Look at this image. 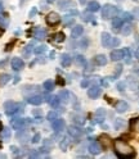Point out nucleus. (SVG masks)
Here are the masks:
<instances>
[{"label":"nucleus","instance_id":"f257e3e1","mask_svg":"<svg viewBox=\"0 0 139 159\" xmlns=\"http://www.w3.org/2000/svg\"><path fill=\"white\" fill-rule=\"evenodd\" d=\"M113 149L116 155L121 159H130L135 157V150L122 139H116L113 141Z\"/></svg>","mask_w":139,"mask_h":159},{"label":"nucleus","instance_id":"f03ea898","mask_svg":"<svg viewBox=\"0 0 139 159\" xmlns=\"http://www.w3.org/2000/svg\"><path fill=\"white\" fill-rule=\"evenodd\" d=\"M118 13H120V9L115 5H111V4H106L102 8V17L104 19H112L115 17H117Z\"/></svg>","mask_w":139,"mask_h":159},{"label":"nucleus","instance_id":"7ed1b4c3","mask_svg":"<svg viewBox=\"0 0 139 159\" xmlns=\"http://www.w3.org/2000/svg\"><path fill=\"white\" fill-rule=\"evenodd\" d=\"M18 108H20V104L16 103V102H12V100H9V102L4 103V109H5V113L8 115H12L14 113H17Z\"/></svg>","mask_w":139,"mask_h":159},{"label":"nucleus","instance_id":"20e7f679","mask_svg":"<svg viewBox=\"0 0 139 159\" xmlns=\"http://www.w3.org/2000/svg\"><path fill=\"white\" fill-rule=\"evenodd\" d=\"M61 21V16L58 13H55V12H50L49 14L46 16V23L49 26H55V25H58Z\"/></svg>","mask_w":139,"mask_h":159},{"label":"nucleus","instance_id":"39448f33","mask_svg":"<svg viewBox=\"0 0 139 159\" xmlns=\"http://www.w3.org/2000/svg\"><path fill=\"white\" fill-rule=\"evenodd\" d=\"M100 94H102V87L98 86V85L90 86L89 90H88V96L90 99H97V98H99Z\"/></svg>","mask_w":139,"mask_h":159},{"label":"nucleus","instance_id":"423d86ee","mask_svg":"<svg viewBox=\"0 0 139 159\" xmlns=\"http://www.w3.org/2000/svg\"><path fill=\"white\" fill-rule=\"evenodd\" d=\"M65 126H66V123H65V121L62 118H55L54 121H52V127H53V130H54L55 132L63 131Z\"/></svg>","mask_w":139,"mask_h":159},{"label":"nucleus","instance_id":"0eeeda50","mask_svg":"<svg viewBox=\"0 0 139 159\" xmlns=\"http://www.w3.org/2000/svg\"><path fill=\"white\" fill-rule=\"evenodd\" d=\"M67 132H68V135L70 136H72V137H80L81 135H83L84 130L80 128L79 126H70L68 128H67Z\"/></svg>","mask_w":139,"mask_h":159},{"label":"nucleus","instance_id":"6e6552de","mask_svg":"<svg viewBox=\"0 0 139 159\" xmlns=\"http://www.w3.org/2000/svg\"><path fill=\"white\" fill-rule=\"evenodd\" d=\"M89 153L93 154V155H97L102 151V145H100V142H97V141H93L89 144Z\"/></svg>","mask_w":139,"mask_h":159},{"label":"nucleus","instance_id":"1a4fd4ad","mask_svg":"<svg viewBox=\"0 0 139 159\" xmlns=\"http://www.w3.org/2000/svg\"><path fill=\"white\" fill-rule=\"evenodd\" d=\"M12 127L13 128H16V130H22L23 127L26 126V123H27V121L25 118H14V119H12Z\"/></svg>","mask_w":139,"mask_h":159},{"label":"nucleus","instance_id":"9d476101","mask_svg":"<svg viewBox=\"0 0 139 159\" xmlns=\"http://www.w3.org/2000/svg\"><path fill=\"white\" fill-rule=\"evenodd\" d=\"M11 64H12V68L14 71H21L23 67H25V62H23L21 58H13L12 62H11Z\"/></svg>","mask_w":139,"mask_h":159},{"label":"nucleus","instance_id":"9b49d317","mask_svg":"<svg viewBox=\"0 0 139 159\" xmlns=\"http://www.w3.org/2000/svg\"><path fill=\"white\" fill-rule=\"evenodd\" d=\"M43 102H44V98L41 95H32L27 98V103L32 105H40Z\"/></svg>","mask_w":139,"mask_h":159},{"label":"nucleus","instance_id":"f8f14e48","mask_svg":"<svg viewBox=\"0 0 139 159\" xmlns=\"http://www.w3.org/2000/svg\"><path fill=\"white\" fill-rule=\"evenodd\" d=\"M109 58H111V60H113V62H118V60L124 59V50H121V49L112 50Z\"/></svg>","mask_w":139,"mask_h":159},{"label":"nucleus","instance_id":"ddd939ff","mask_svg":"<svg viewBox=\"0 0 139 159\" xmlns=\"http://www.w3.org/2000/svg\"><path fill=\"white\" fill-rule=\"evenodd\" d=\"M115 109H116L117 113H125L129 109V104L126 102H124V100H120V102H117L116 105H115Z\"/></svg>","mask_w":139,"mask_h":159},{"label":"nucleus","instance_id":"4468645a","mask_svg":"<svg viewBox=\"0 0 139 159\" xmlns=\"http://www.w3.org/2000/svg\"><path fill=\"white\" fill-rule=\"evenodd\" d=\"M74 5H75V3L72 2V0H58V7H59V9H62V11L70 9Z\"/></svg>","mask_w":139,"mask_h":159},{"label":"nucleus","instance_id":"2eb2a0df","mask_svg":"<svg viewBox=\"0 0 139 159\" xmlns=\"http://www.w3.org/2000/svg\"><path fill=\"white\" fill-rule=\"evenodd\" d=\"M83 33H84V27L81 25H76L72 28V31H71V37L77 38V37H80L81 35H83Z\"/></svg>","mask_w":139,"mask_h":159},{"label":"nucleus","instance_id":"dca6fc26","mask_svg":"<svg viewBox=\"0 0 139 159\" xmlns=\"http://www.w3.org/2000/svg\"><path fill=\"white\" fill-rule=\"evenodd\" d=\"M71 63H72V58H71L70 54H67V53H65V54H62L61 55V64L63 66V67H70Z\"/></svg>","mask_w":139,"mask_h":159},{"label":"nucleus","instance_id":"f3484780","mask_svg":"<svg viewBox=\"0 0 139 159\" xmlns=\"http://www.w3.org/2000/svg\"><path fill=\"white\" fill-rule=\"evenodd\" d=\"M46 37V30L41 27H36L35 28V38L36 40H44Z\"/></svg>","mask_w":139,"mask_h":159},{"label":"nucleus","instance_id":"a211bd4d","mask_svg":"<svg viewBox=\"0 0 139 159\" xmlns=\"http://www.w3.org/2000/svg\"><path fill=\"white\" fill-rule=\"evenodd\" d=\"M94 62H95V64H97V66H106L107 62H108V59H107L106 55L98 54V55L94 57Z\"/></svg>","mask_w":139,"mask_h":159},{"label":"nucleus","instance_id":"6ab92c4d","mask_svg":"<svg viewBox=\"0 0 139 159\" xmlns=\"http://www.w3.org/2000/svg\"><path fill=\"white\" fill-rule=\"evenodd\" d=\"M122 25H124V21H122L121 17H115V18H112V27H113L115 31H118L120 28L122 27Z\"/></svg>","mask_w":139,"mask_h":159},{"label":"nucleus","instance_id":"aec40b11","mask_svg":"<svg viewBox=\"0 0 139 159\" xmlns=\"http://www.w3.org/2000/svg\"><path fill=\"white\" fill-rule=\"evenodd\" d=\"M58 98H59V102L68 103L70 102V93L67 90H61L58 93Z\"/></svg>","mask_w":139,"mask_h":159},{"label":"nucleus","instance_id":"412c9836","mask_svg":"<svg viewBox=\"0 0 139 159\" xmlns=\"http://www.w3.org/2000/svg\"><path fill=\"white\" fill-rule=\"evenodd\" d=\"M74 14L76 16V14H77V12H72V14H67V16L63 17V23H65V26H71V25H74V22H75Z\"/></svg>","mask_w":139,"mask_h":159},{"label":"nucleus","instance_id":"4be33fe9","mask_svg":"<svg viewBox=\"0 0 139 159\" xmlns=\"http://www.w3.org/2000/svg\"><path fill=\"white\" fill-rule=\"evenodd\" d=\"M111 38H112V36L109 35L108 32H103L102 33V45L104 47H109V44H111Z\"/></svg>","mask_w":139,"mask_h":159},{"label":"nucleus","instance_id":"5701e85b","mask_svg":"<svg viewBox=\"0 0 139 159\" xmlns=\"http://www.w3.org/2000/svg\"><path fill=\"white\" fill-rule=\"evenodd\" d=\"M99 8H100L99 3L95 2V0H92V2L88 3V11H89V12H92V13H93V12H98Z\"/></svg>","mask_w":139,"mask_h":159},{"label":"nucleus","instance_id":"b1692460","mask_svg":"<svg viewBox=\"0 0 139 159\" xmlns=\"http://www.w3.org/2000/svg\"><path fill=\"white\" fill-rule=\"evenodd\" d=\"M104 115H106V110L102 109V108H99L97 112H95V119H97L98 123H102V122H103Z\"/></svg>","mask_w":139,"mask_h":159},{"label":"nucleus","instance_id":"393cba45","mask_svg":"<svg viewBox=\"0 0 139 159\" xmlns=\"http://www.w3.org/2000/svg\"><path fill=\"white\" fill-rule=\"evenodd\" d=\"M48 103H49L53 108H58V105H59V98H58V95H57V96H49V99H48Z\"/></svg>","mask_w":139,"mask_h":159},{"label":"nucleus","instance_id":"a878e982","mask_svg":"<svg viewBox=\"0 0 139 159\" xmlns=\"http://www.w3.org/2000/svg\"><path fill=\"white\" fill-rule=\"evenodd\" d=\"M43 87H44V90H45V91H48V93H50V91L54 89V82H53L52 80H46L45 82H44V85H43Z\"/></svg>","mask_w":139,"mask_h":159},{"label":"nucleus","instance_id":"bb28decb","mask_svg":"<svg viewBox=\"0 0 139 159\" xmlns=\"http://www.w3.org/2000/svg\"><path fill=\"white\" fill-rule=\"evenodd\" d=\"M99 142H100V145H102L103 148H107L108 144H109V137L107 136V135H100V136H99Z\"/></svg>","mask_w":139,"mask_h":159},{"label":"nucleus","instance_id":"cd10ccee","mask_svg":"<svg viewBox=\"0 0 139 159\" xmlns=\"http://www.w3.org/2000/svg\"><path fill=\"white\" fill-rule=\"evenodd\" d=\"M130 128L133 130V131H138L139 132V117L133 118L130 121Z\"/></svg>","mask_w":139,"mask_h":159},{"label":"nucleus","instance_id":"c85d7f7f","mask_svg":"<svg viewBox=\"0 0 139 159\" xmlns=\"http://www.w3.org/2000/svg\"><path fill=\"white\" fill-rule=\"evenodd\" d=\"M75 60H76V64H77V66H86V63H88L86 59L84 58V55H81V54L76 55L75 57Z\"/></svg>","mask_w":139,"mask_h":159},{"label":"nucleus","instance_id":"c756f323","mask_svg":"<svg viewBox=\"0 0 139 159\" xmlns=\"http://www.w3.org/2000/svg\"><path fill=\"white\" fill-rule=\"evenodd\" d=\"M9 81H11V76L8 73H4V75L0 76V86H5Z\"/></svg>","mask_w":139,"mask_h":159},{"label":"nucleus","instance_id":"7c9ffc66","mask_svg":"<svg viewBox=\"0 0 139 159\" xmlns=\"http://www.w3.org/2000/svg\"><path fill=\"white\" fill-rule=\"evenodd\" d=\"M120 30H121V33L122 35H129V33L131 32V25L130 23H126V25H122V27L120 28Z\"/></svg>","mask_w":139,"mask_h":159},{"label":"nucleus","instance_id":"2f4dec72","mask_svg":"<svg viewBox=\"0 0 139 159\" xmlns=\"http://www.w3.org/2000/svg\"><path fill=\"white\" fill-rule=\"evenodd\" d=\"M113 126L116 130H121V128H124V126H125V122H124V119H121V118H116L115 119Z\"/></svg>","mask_w":139,"mask_h":159},{"label":"nucleus","instance_id":"473e14b6","mask_svg":"<svg viewBox=\"0 0 139 159\" xmlns=\"http://www.w3.org/2000/svg\"><path fill=\"white\" fill-rule=\"evenodd\" d=\"M124 58H125L126 63H130V60H131V51H130L129 47H125V49H124Z\"/></svg>","mask_w":139,"mask_h":159},{"label":"nucleus","instance_id":"72a5a7b5","mask_svg":"<svg viewBox=\"0 0 139 159\" xmlns=\"http://www.w3.org/2000/svg\"><path fill=\"white\" fill-rule=\"evenodd\" d=\"M83 19L85 22H93L94 21V16L92 13H89V11L88 12H84L83 13Z\"/></svg>","mask_w":139,"mask_h":159},{"label":"nucleus","instance_id":"f704fd0d","mask_svg":"<svg viewBox=\"0 0 139 159\" xmlns=\"http://www.w3.org/2000/svg\"><path fill=\"white\" fill-rule=\"evenodd\" d=\"M59 148H61L63 151H66L67 148H68V139H67V137H63V139H62V141L59 142Z\"/></svg>","mask_w":139,"mask_h":159},{"label":"nucleus","instance_id":"c9c22d12","mask_svg":"<svg viewBox=\"0 0 139 159\" xmlns=\"http://www.w3.org/2000/svg\"><path fill=\"white\" fill-rule=\"evenodd\" d=\"M65 38H66V36H65L63 32H58V33H55V35H54V40L57 42H63Z\"/></svg>","mask_w":139,"mask_h":159},{"label":"nucleus","instance_id":"e433bc0d","mask_svg":"<svg viewBox=\"0 0 139 159\" xmlns=\"http://www.w3.org/2000/svg\"><path fill=\"white\" fill-rule=\"evenodd\" d=\"M121 73H122V66L120 64V66H117V67H116V71H115V75H113V77H112L111 80H116V78H118L120 75H121Z\"/></svg>","mask_w":139,"mask_h":159},{"label":"nucleus","instance_id":"4c0bfd02","mask_svg":"<svg viewBox=\"0 0 139 159\" xmlns=\"http://www.w3.org/2000/svg\"><path fill=\"white\" fill-rule=\"evenodd\" d=\"M2 136L4 140H8L9 137H11V130L9 128H3L2 130Z\"/></svg>","mask_w":139,"mask_h":159},{"label":"nucleus","instance_id":"58836bf2","mask_svg":"<svg viewBox=\"0 0 139 159\" xmlns=\"http://www.w3.org/2000/svg\"><path fill=\"white\" fill-rule=\"evenodd\" d=\"M32 46H33V44H28V45L25 47V49H23V55H27V57L30 55V54H31V51L33 50V47H32Z\"/></svg>","mask_w":139,"mask_h":159},{"label":"nucleus","instance_id":"ea45409f","mask_svg":"<svg viewBox=\"0 0 139 159\" xmlns=\"http://www.w3.org/2000/svg\"><path fill=\"white\" fill-rule=\"evenodd\" d=\"M46 50V46L45 45H40V46H37L33 49V51H35V54H43V53H45Z\"/></svg>","mask_w":139,"mask_h":159},{"label":"nucleus","instance_id":"a19ab883","mask_svg":"<svg viewBox=\"0 0 139 159\" xmlns=\"http://www.w3.org/2000/svg\"><path fill=\"white\" fill-rule=\"evenodd\" d=\"M55 118H58V113H57V112L52 110V112L48 113V121H54Z\"/></svg>","mask_w":139,"mask_h":159},{"label":"nucleus","instance_id":"79ce46f5","mask_svg":"<svg viewBox=\"0 0 139 159\" xmlns=\"http://www.w3.org/2000/svg\"><path fill=\"white\" fill-rule=\"evenodd\" d=\"M120 45V38L118 37H112L111 38V44H109V47H116Z\"/></svg>","mask_w":139,"mask_h":159},{"label":"nucleus","instance_id":"37998d69","mask_svg":"<svg viewBox=\"0 0 139 159\" xmlns=\"http://www.w3.org/2000/svg\"><path fill=\"white\" fill-rule=\"evenodd\" d=\"M122 21H126V22H130V21H133V16L129 12H125V13H122Z\"/></svg>","mask_w":139,"mask_h":159},{"label":"nucleus","instance_id":"c03bdc74","mask_svg":"<svg viewBox=\"0 0 139 159\" xmlns=\"http://www.w3.org/2000/svg\"><path fill=\"white\" fill-rule=\"evenodd\" d=\"M0 25H2V27H7L8 26V19L5 17H3V16H0Z\"/></svg>","mask_w":139,"mask_h":159},{"label":"nucleus","instance_id":"a18cd8bd","mask_svg":"<svg viewBox=\"0 0 139 159\" xmlns=\"http://www.w3.org/2000/svg\"><path fill=\"white\" fill-rule=\"evenodd\" d=\"M117 90L118 91H121V93H124V91H125V82H118L117 84Z\"/></svg>","mask_w":139,"mask_h":159},{"label":"nucleus","instance_id":"49530a36","mask_svg":"<svg viewBox=\"0 0 139 159\" xmlns=\"http://www.w3.org/2000/svg\"><path fill=\"white\" fill-rule=\"evenodd\" d=\"M74 121H75V122H77L79 124H84V123H85V119H84V117H79V115H76Z\"/></svg>","mask_w":139,"mask_h":159},{"label":"nucleus","instance_id":"de8ad7c7","mask_svg":"<svg viewBox=\"0 0 139 159\" xmlns=\"http://www.w3.org/2000/svg\"><path fill=\"white\" fill-rule=\"evenodd\" d=\"M89 84H90V80L89 78H85V80H83L81 81V87H89Z\"/></svg>","mask_w":139,"mask_h":159},{"label":"nucleus","instance_id":"09e8293b","mask_svg":"<svg viewBox=\"0 0 139 159\" xmlns=\"http://www.w3.org/2000/svg\"><path fill=\"white\" fill-rule=\"evenodd\" d=\"M79 45H80L81 47H83V49H85V47L88 46V40H86V38H84L83 41H80V42H79Z\"/></svg>","mask_w":139,"mask_h":159},{"label":"nucleus","instance_id":"8fccbe9b","mask_svg":"<svg viewBox=\"0 0 139 159\" xmlns=\"http://www.w3.org/2000/svg\"><path fill=\"white\" fill-rule=\"evenodd\" d=\"M39 141H40V133H36L35 136L32 137V142L36 144V142H39Z\"/></svg>","mask_w":139,"mask_h":159},{"label":"nucleus","instance_id":"3c124183","mask_svg":"<svg viewBox=\"0 0 139 159\" xmlns=\"http://www.w3.org/2000/svg\"><path fill=\"white\" fill-rule=\"evenodd\" d=\"M36 12H37V9H36V8H33L32 11L30 12V17H33V16H35V14H36Z\"/></svg>","mask_w":139,"mask_h":159},{"label":"nucleus","instance_id":"603ef678","mask_svg":"<svg viewBox=\"0 0 139 159\" xmlns=\"http://www.w3.org/2000/svg\"><path fill=\"white\" fill-rule=\"evenodd\" d=\"M57 84H59V85H65V81L62 80V77H58V80H57Z\"/></svg>","mask_w":139,"mask_h":159},{"label":"nucleus","instance_id":"864d4df0","mask_svg":"<svg viewBox=\"0 0 139 159\" xmlns=\"http://www.w3.org/2000/svg\"><path fill=\"white\" fill-rule=\"evenodd\" d=\"M4 11V5H3V0H0V13Z\"/></svg>","mask_w":139,"mask_h":159},{"label":"nucleus","instance_id":"5fc2aeb1","mask_svg":"<svg viewBox=\"0 0 139 159\" xmlns=\"http://www.w3.org/2000/svg\"><path fill=\"white\" fill-rule=\"evenodd\" d=\"M134 55H135V58H137V59L139 60V47H138V49L135 50V54H134Z\"/></svg>","mask_w":139,"mask_h":159},{"label":"nucleus","instance_id":"6e6d98bb","mask_svg":"<svg viewBox=\"0 0 139 159\" xmlns=\"http://www.w3.org/2000/svg\"><path fill=\"white\" fill-rule=\"evenodd\" d=\"M3 33H4V28H3L2 26H0V37L3 36Z\"/></svg>","mask_w":139,"mask_h":159},{"label":"nucleus","instance_id":"4d7b16f0","mask_svg":"<svg viewBox=\"0 0 139 159\" xmlns=\"http://www.w3.org/2000/svg\"><path fill=\"white\" fill-rule=\"evenodd\" d=\"M33 114H35V115H37V114H41V112H40V110H33Z\"/></svg>","mask_w":139,"mask_h":159},{"label":"nucleus","instance_id":"13d9d810","mask_svg":"<svg viewBox=\"0 0 139 159\" xmlns=\"http://www.w3.org/2000/svg\"><path fill=\"white\" fill-rule=\"evenodd\" d=\"M79 2H80V4H85V3H86V0H79Z\"/></svg>","mask_w":139,"mask_h":159},{"label":"nucleus","instance_id":"bf43d9fd","mask_svg":"<svg viewBox=\"0 0 139 159\" xmlns=\"http://www.w3.org/2000/svg\"><path fill=\"white\" fill-rule=\"evenodd\" d=\"M2 130H3V124H2V122H0V132H2Z\"/></svg>","mask_w":139,"mask_h":159},{"label":"nucleus","instance_id":"052dcab7","mask_svg":"<svg viewBox=\"0 0 139 159\" xmlns=\"http://www.w3.org/2000/svg\"><path fill=\"white\" fill-rule=\"evenodd\" d=\"M135 71H137V73H138V76H139V67H137V69H135Z\"/></svg>","mask_w":139,"mask_h":159},{"label":"nucleus","instance_id":"680f3d73","mask_svg":"<svg viewBox=\"0 0 139 159\" xmlns=\"http://www.w3.org/2000/svg\"><path fill=\"white\" fill-rule=\"evenodd\" d=\"M48 3H53V2H55V0H46Z\"/></svg>","mask_w":139,"mask_h":159},{"label":"nucleus","instance_id":"e2e57ef3","mask_svg":"<svg viewBox=\"0 0 139 159\" xmlns=\"http://www.w3.org/2000/svg\"><path fill=\"white\" fill-rule=\"evenodd\" d=\"M134 2H137V0H134Z\"/></svg>","mask_w":139,"mask_h":159},{"label":"nucleus","instance_id":"0e129e2a","mask_svg":"<svg viewBox=\"0 0 139 159\" xmlns=\"http://www.w3.org/2000/svg\"><path fill=\"white\" fill-rule=\"evenodd\" d=\"M138 87H139V85H138Z\"/></svg>","mask_w":139,"mask_h":159}]
</instances>
